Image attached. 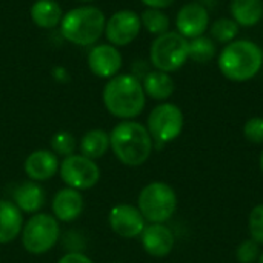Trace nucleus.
<instances>
[{
  "mask_svg": "<svg viewBox=\"0 0 263 263\" xmlns=\"http://www.w3.org/2000/svg\"><path fill=\"white\" fill-rule=\"evenodd\" d=\"M222 76L234 83H245L259 76L263 68L262 46L250 39H236L223 45L217 54Z\"/></svg>",
  "mask_w": 263,
  "mask_h": 263,
  "instance_id": "nucleus-1",
  "label": "nucleus"
},
{
  "mask_svg": "<svg viewBox=\"0 0 263 263\" xmlns=\"http://www.w3.org/2000/svg\"><path fill=\"white\" fill-rule=\"evenodd\" d=\"M106 111L122 120H133L142 114L146 94L142 80L134 74H117L109 79L102 92Z\"/></svg>",
  "mask_w": 263,
  "mask_h": 263,
  "instance_id": "nucleus-2",
  "label": "nucleus"
},
{
  "mask_svg": "<svg viewBox=\"0 0 263 263\" xmlns=\"http://www.w3.org/2000/svg\"><path fill=\"white\" fill-rule=\"evenodd\" d=\"M109 142L114 156L126 166L143 165L149 159L154 146L148 128L134 120L117 123L109 133Z\"/></svg>",
  "mask_w": 263,
  "mask_h": 263,
  "instance_id": "nucleus-3",
  "label": "nucleus"
},
{
  "mask_svg": "<svg viewBox=\"0 0 263 263\" xmlns=\"http://www.w3.org/2000/svg\"><path fill=\"white\" fill-rule=\"evenodd\" d=\"M106 17L92 5H82L66 11L59 25L65 40L77 46H94L105 34Z\"/></svg>",
  "mask_w": 263,
  "mask_h": 263,
  "instance_id": "nucleus-4",
  "label": "nucleus"
},
{
  "mask_svg": "<svg viewBox=\"0 0 263 263\" xmlns=\"http://www.w3.org/2000/svg\"><path fill=\"white\" fill-rule=\"evenodd\" d=\"M190 60V40L177 31H168L154 37L149 46V62L154 69L176 72Z\"/></svg>",
  "mask_w": 263,
  "mask_h": 263,
  "instance_id": "nucleus-5",
  "label": "nucleus"
},
{
  "mask_svg": "<svg viewBox=\"0 0 263 263\" xmlns=\"http://www.w3.org/2000/svg\"><path fill=\"white\" fill-rule=\"evenodd\" d=\"M22 245L34 256H42L52 250L60 237L59 220L46 213L32 214L22 228Z\"/></svg>",
  "mask_w": 263,
  "mask_h": 263,
  "instance_id": "nucleus-6",
  "label": "nucleus"
},
{
  "mask_svg": "<svg viewBox=\"0 0 263 263\" xmlns=\"http://www.w3.org/2000/svg\"><path fill=\"white\" fill-rule=\"evenodd\" d=\"M137 208L145 220L151 223H163L176 213L177 196L168 183L153 182L140 191Z\"/></svg>",
  "mask_w": 263,
  "mask_h": 263,
  "instance_id": "nucleus-7",
  "label": "nucleus"
},
{
  "mask_svg": "<svg viewBox=\"0 0 263 263\" xmlns=\"http://www.w3.org/2000/svg\"><path fill=\"white\" fill-rule=\"evenodd\" d=\"M185 119L182 109L170 102L159 103L148 116V133L157 143H170L176 140L183 129Z\"/></svg>",
  "mask_w": 263,
  "mask_h": 263,
  "instance_id": "nucleus-8",
  "label": "nucleus"
},
{
  "mask_svg": "<svg viewBox=\"0 0 263 263\" xmlns=\"http://www.w3.org/2000/svg\"><path fill=\"white\" fill-rule=\"evenodd\" d=\"M62 180L74 190H89L100 180V168L96 160H91L82 154H72L62 160L59 166Z\"/></svg>",
  "mask_w": 263,
  "mask_h": 263,
  "instance_id": "nucleus-9",
  "label": "nucleus"
},
{
  "mask_svg": "<svg viewBox=\"0 0 263 263\" xmlns=\"http://www.w3.org/2000/svg\"><path fill=\"white\" fill-rule=\"evenodd\" d=\"M142 31L140 15L133 9H119L105 23V37L108 43L122 48L133 43Z\"/></svg>",
  "mask_w": 263,
  "mask_h": 263,
  "instance_id": "nucleus-10",
  "label": "nucleus"
},
{
  "mask_svg": "<svg viewBox=\"0 0 263 263\" xmlns=\"http://www.w3.org/2000/svg\"><path fill=\"white\" fill-rule=\"evenodd\" d=\"M210 23V12L200 2L185 3L176 15V31L188 40L203 35L208 31Z\"/></svg>",
  "mask_w": 263,
  "mask_h": 263,
  "instance_id": "nucleus-11",
  "label": "nucleus"
},
{
  "mask_svg": "<svg viewBox=\"0 0 263 263\" xmlns=\"http://www.w3.org/2000/svg\"><path fill=\"white\" fill-rule=\"evenodd\" d=\"M88 66L94 76L109 80L114 76L120 74L123 57L119 48L111 43L94 45L88 52Z\"/></svg>",
  "mask_w": 263,
  "mask_h": 263,
  "instance_id": "nucleus-12",
  "label": "nucleus"
},
{
  "mask_svg": "<svg viewBox=\"0 0 263 263\" xmlns=\"http://www.w3.org/2000/svg\"><path fill=\"white\" fill-rule=\"evenodd\" d=\"M108 222L111 230L123 239H134L140 236L146 227V220L139 208L128 203L116 205L109 211Z\"/></svg>",
  "mask_w": 263,
  "mask_h": 263,
  "instance_id": "nucleus-13",
  "label": "nucleus"
},
{
  "mask_svg": "<svg viewBox=\"0 0 263 263\" xmlns=\"http://www.w3.org/2000/svg\"><path fill=\"white\" fill-rule=\"evenodd\" d=\"M59 156L49 149H35L32 151L23 163L26 176L34 182H45L52 179L59 173Z\"/></svg>",
  "mask_w": 263,
  "mask_h": 263,
  "instance_id": "nucleus-14",
  "label": "nucleus"
},
{
  "mask_svg": "<svg viewBox=\"0 0 263 263\" xmlns=\"http://www.w3.org/2000/svg\"><path fill=\"white\" fill-rule=\"evenodd\" d=\"M52 214L59 222H74L77 220L83 210H85V202L83 196L79 190L74 188H63L55 193L52 199Z\"/></svg>",
  "mask_w": 263,
  "mask_h": 263,
  "instance_id": "nucleus-15",
  "label": "nucleus"
},
{
  "mask_svg": "<svg viewBox=\"0 0 263 263\" xmlns=\"http://www.w3.org/2000/svg\"><path fill=\"white\" fill-rule=\"evenodd\" d=\"M140 236L143 250L153 257H166L174 248V234L163 223H151L145 227Z\"/></svg>",
  "mask_w": 263,
  "mask_h": 263,
  "instance_id": "nucleus-16",
  "label": "nucleus"
},
{
  "mask_svg": "<svg viewBox=\"0 0 263 263\" xmlns=\"http://www.w3.org/2000/svg\"><path fill=\"white\" fill-rule=\"evenodd\" d=\"M45 200H46L45 190L39 185V182L34 180L17 185L12 193L14 205L22 213H28V214H35L37 211H40V208L45 205Z\"/></svg>",
  "mask_w": 263,
  "mask_h": 263,
  "instance_id": "nucleus-17",
  "label": "nucleus"
},
{
  "mask_svg": "<svg viewBox=\"0 0 263 263\" xmlns=\"http://www.w3.org/2000/svg\"><path fill=\"white\" fill-rule=\"evenodd\" d=\"M23 213L11 200L0 199V245L14 242L23 228Z\"/></svg>",
  "mask_w": 263,
  "mask_h": 263,
  "instance_id": "nucleus-18",
  "label": "nucleus"
},
{
  "mask_svg": "<svg viewBox=\"0 0 263 263\" xmlns=\"http://www.w3.org/2000/svg\"><path fill=\"white\" fill-rule=\"evenodd\" d=\"M142 86L146 97H151L159 102L168 100L176 91V83L171 74L157 69H151L143 76Z\"/></svg>",
  "mask_w": 263,
  "mask_h": 263,
  "instance_id": "nucleus-19",
  "label": "nucleus"
},
{
  "mask_svg": "<svg viewBox=\"0 0 263 263\" xmlns=\"http://www.w3.org/2000/svg\"><path fill=\"white\" fill-rule=\"evenodd\" d=\"M230 12L240 28H254L263 20V0H231Z\"/></svg>",
  "mask_w": 263,
  "mask_h": 263,
  "instance_id": "nucleus-20",
  "label": "nucleus"
},
{
  "mask_svg": "<svg viewBox=\"0 0 263 263\" xmlns=\"http://www.w3.org/2000/svg\"><path fill=\"white\" fill-rule=\"evenodd\" d=\"M63 9L55 0H35L29 9L31 20L35 26L43 29H52L60 25Z\"/></svg>",
  "mask_w": 263,
  "mask_h": 263,
  "instance_id": "nucleus-21",
  "label": "nucleus"
},
{
  "mask_svg": "<svg viewBox=\"0 0 263 263\" xmlns=\"http://www.w3.org/2000/svg\"><path fill=\"white\" fill-rule=\"evenodd\" d=\"M109 148H111L109 134L100 128L89 129L88 133L83 134L80 140V154L91 160L103 157Z\"/></svg>",
  "mask_w": 263,
  "mask_h": 263,
  "instance_id": "nucleus-22",
  "label": "nucleus"
},
{
  "mask_svg": "<svg viewBox=\"0 0 263 263\" xmlns=\"http://www.w3.org/2000/svg\"><path fill=\"white\" fill-rule=\"evenodd\" d=\"M217 43L206 34L190 40V60L196 63H210L217 57Z\"/></svg>",
  "mask_w": 263,
  "mask_h": 263,
  "instance_id": "nucleus-23",
  "label": "nucleus"
},
{
  "mask_svg": "<svg viewBox=\"0 0 263 263\" xmlns=\"http://www.w3.org/2000/svg\"><path fill=\"white\" fill-rule=\"evenodd\" d=\"M140 22H142V28L156 37L168 32L171 26V20L168 14L163 9H154V8H145V11L140 14Z\"/></svg>",
  "mask_w": 263,
  "mask_h": 263,
  "instance_id": "nucleus-24",
  "label": "nucleus"
},
{
  "mask_svg": "<svg viewBox=\"0 0 263 263\" xmlns=\"http://www.w3.org/2000/svg\"><path fill=\"white\" fill-rule=\"evenodd\" d=\"M208 31H210V37L216 43L228 45L234 42L236 39H239L237 35H239L240 26L231 17H220L210 23Z\"/></svg>",
  "mask_w": 263,
  "mask_h": 263,
  "instance_id": "nucleus-25",
  "label": "nucleus"
},
{
  "mask_svg": "<svg viewBox=\"0 0 263 263\" xmlns=\"http://www.w3.org/2000/svg\"><path fill=\"white\" fill-rule=\"evenodd\" d=\"M76 137L69 131H59L51 137V151L63 159L76 154Z\"/></svg>",
  "mask_w": 263,
  "mask_h": 263,
  "instance_id": "nucleus-26",
  "label": "nucleus"
},
{
  "mask_svg": "<svg viewBox=\"0 0 263 263\" xmlns=\"http://www.w3.org/2000/svg\"><path fill=\"white\" fill-rule=\"evenodd\" d=\"M259 257H260V245L256 240L248 239L237 247L236 259L239 263H254L256 260H259Z\"/></svg>",
  "mask_w": 263,
  "mask_h": 263,
  "instance_id": "nucleus-27",
  "label": "nucleus"
},
{
  "mask_svg": "<svg viewBox=\"0 0 263 263\" xmlns=\"http://www.w3.org/2000/svg\"><path fill=\"white\" fill-rule=\"evenodd\" d=\"M248 228L251 239L256 240L259 245H263V205H257L253 208L248 220Z\"/></svg>",
  "mask_w": 263,
  "mask_h": 263,
  "instance_id": "nucleus-28",
  "label": "nucleus"
},
{
  "mask_svg": "<svg viewBox=\"0 0 263 263\" xmlns=\"http://www.w3.org/2000/svg\"><path fill=\"white\" fill-rule=\"evenodd\" d=\"M243 136L254 145L263 143V117H251L243 126Z\"/></svg>",
  "mask_w": 263,
  "mask_h": 263,
  "instance_id": "nucleus-29",
  "label": "nucleus"
},
{
  "mask_svg": "<svg viewBox=\"0 0 263 263\" xmlns=\"http://www.w3.org/2000/svg\"><path fill=\"white\" fill-rule=\"evenodd\" d=\"M57 263H94V262H92L86 254H83V253H77V251H72V253H66L65 256H62Z\"/></svg>",
  "mask_w": 263,
  "mask_h": 263,
  "instance_id": "nucleus-30",
  "label": "nucleus"
},
{
  "mask_svg": "<svg viewBox=\"0 0 263 263\" xmlns=\"http://www.w3.org/2000/svg\"><path fill=\"white\" fill-rule=\"evenodd\" d=\"M146 8H154V9H166L170 8L176 0H140Z\"/></svg>",
  "mask_w": 263,
  "mask_h": 263,
  "instance_id": "nucleus-31",
  "label": "nucleus"
},
{
  "mask_svg": "<svg viewBox=\"0 0 263 263\" xmlns=\"http://www.w3.org/2000/svg\"><path fill=\"white\" fill-rule=\"evenodd\" d=\"M260 170L263 171V151H262V156H260Z\"/></svg>",
  "mask_w": 263,
  "mask_h": 263,
  "instance_id": "nucleus-32",
  "label": "nucleus"
},
{
  "mask_svg": "<svg viewBox=\"0 0 263 263\" xmlns=\"http://www.w3.org/2000/svg\"><path fill=\"white\" fill-rule=\"evenodd\" d=\"M79 2H83V3H91V2H96V0H79Z\"/></svg>",
  "mask_w": 263,
  "mask_h": 263,
  "instance_id": "nucleus-33",
  "label": "nucleus"
},
{
  "mask_svg": "<svg viewBox=\"0 0 263 263\" xmlns=\"http://www.w3.org/2000/svg\"><path fill=\"white\" fill-rule=\"evenodd\" d=\"M259 263H263V253L260 254V257H259Z\"/></svg>",
  "mask_w": 263,
  "mask_h": 263,
  "instance_id": "nucleus-34",
  "label": "nucleus"
},
{
  "mask_svg": "<svg viewBox=\"0 0 263 263\" xmlns=\"http://www.w3.org/2000/svg\"><path fill=\"white\" fill-rule=\"evenodd\" d=\"M114 263H122V262H114Z\"/></svg>",
  "mask_w": 263,
  "mask_h": 263,
  "instance_id": "nucleus-35",
  "label": "nucleus"
}]
</instances>
